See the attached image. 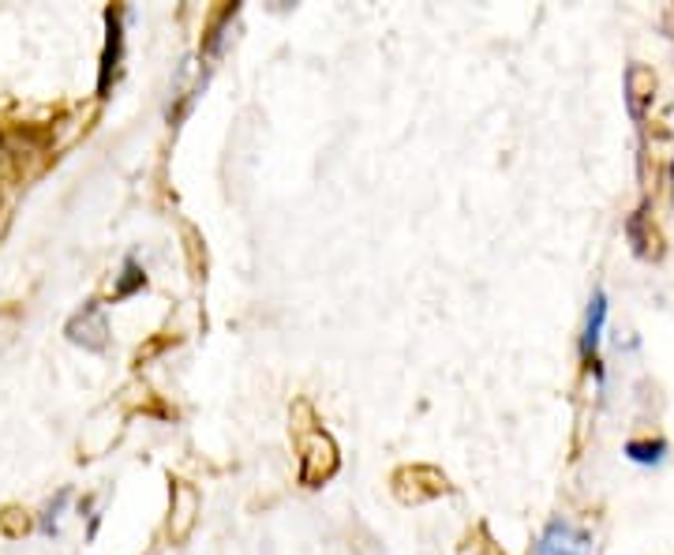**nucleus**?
Here are the masks:
<instances>
[{
  "label": "nucleus",
  "mask_w": 674,
  "mask_h": 555,
  "mask_svg": "<svg viewBox=\"0 0 674 555\" xmlns=\"http://www.w3.org/2000/svg\"><path fill=\"white\" fill-rule=\"evenodd\" d=\"M626 458H630L633 465H663L667 443H663V439H630V443H626Z\"/></svg>",
  "instance_id": "obj_6"
},
{
  "label": "nucleus",
  "mask_w": 674,
  "mask_h": 555,
  "mask_svg": "<svg viewBox=\"0 0 674 555\" xmlns=\"http://www.w3.org/2000/svg\"><path fill=\"white\" fill-rule=\"evenodd\" d=\"M124 60V8H105V49L98 60V98H109V90L120 75Z\"/></svg>",
  "instance_id": "obj_1"
},
{
  "label": "nucleus",
  "mask_w": 674,
  "mask_h": 555,
  "mask_svg": "<svg viewBox=\"0 0 674 555\" xmlns=\"http://www.w3.org/2000/svg\"><path fill=\"white\" fill-rule=\"evenodd\" d=\"M139 289H147V270L139 267V259L135 255H124V263H120V278H117V293L113 297L124 300L139 293Z\"/></svg>",
  "instance_id": "obj_5"
},
{
  "label": "nucleus",
  "mask_w": 674,
  "mask_h": 555,
  "mask_svg": "<svg viewBox=\"0 0 674 555\" xmlns=\"http://www.w3.org/2000/svg\"><path fill=\"white\" fill-rule=\"evenodd\" d=\"M603 327H607V293L596 289L588 300V315H585V334H581V357L585 364L596 372V379L603 383V368H600V342H603Z\"/></svg>",
  "instance_id": "obj_4"
},
{
  "label": "nucleus",
  "mask_w": 674,
  "mask_h": 555,
  "mask_svg": "<svg viewBox=\"0 0 674 555\" xmlns=\"http://www.w3.org/2000/svg\"><path fill=\"white\" fill-rule=\"evenodd\" d=\"M64 334H68L72 345H83L90 353H102L105 342H109V319H105L102 300H87V304L68 319Z\"/></svg>",
  "instance_id": "obj_2"
},
{
  "label": "nucleus",
  "mask_w": 674,
  "mask_h": 555,
  "mask_svg": "<svg viewBox=\"0 0 674 555\" xmlns=\"http://www.w3.org/2000/svg\"><path fill=\"white\" fill-rule=\"evenodd\" d=\"M592 552V537L585 529H577L566 518H551L547 529L536 540V555H588Z\"/></svg>",
  "instance_id": "obj_3"
},
{
  "label": "nucleus",
  "mask_w": 674,
  "mask_h": 555,
  "mask_svg": "<svg viewBox=\"0 0 674 555\" xmlns=\"http://www.w3.org/2000/svg\"><path fill=\"white\" fill-rule=\"evenodd\" d=\"M68 499H72V488H60V492L45 503L42 518H38V529H42L45 537H57L60 533V514H64V507H68Z\"/></svg>",
  "instance_id": "obj_7"
},
{
  "label": "nucleus",
  "mask_w": 674,
  "mask_h": 555,
  "mask_svg": "<svg viewBox=\"0 0 674 555\" xmlns=\"http://www.w3.org/2000/svg\"><path fill=\"white\" fill-rule=\"evenodd\" d=\"M671 184H674V162H671Z\"/></svg>",
  "instance_id": "obj_8"
}]
</instances>
